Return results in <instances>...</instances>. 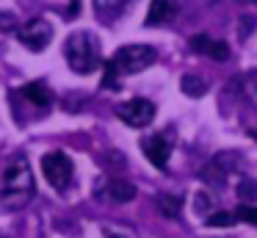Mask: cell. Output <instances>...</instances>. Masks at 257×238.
Wrapping results in <instances>:
<instances>
[{"label": "cell", "mask_w": 257, "mask_h": 238, "mask_svg": "<svg viewBox=\"0 0 257 238\" xmlns=\"http://www.w3.org/2000/svg\"><path fill=\"white\" fill-rule=\"evenodd\" d=\"M155 58H158V53L150 44H127V47H119L116 53H113V58L105 64L102 86L116 89L122 75H136V72H141V69L155 64Z\"/></svg>", "instance_id": "1"}, {"label": "cell", "mask_w": 257, "mask_h": 238, "mask_svg": "<svg viewBox=\"0 0 257 238\" xmlns=\"http://www.w3.org/2000/svg\"><path fill=\"white\" fill-rule=\"evenodd\" d=\"M64 58H67L69 69L78 75H89L100 66V39L91 31H75L64 42Z\"/></svg>", "instance_id": "2"}, {"label": "cell", "mask_w": 257, "mask_h": 238, "mask_svg": "<svg viewBox=\"0 0 257 238\" xmlns=\"http://www.w3.org/2000/svg\"><path fill=\"white\" fill-rule=\"evenodd\" d=\"M34 172H31L25 158H14L9 164L6 175H3V186H0V202L6 208H23L31 197H34Z\"/></svg>", "instance_id": "3"}, {"label": "cell", "mask_w": 257, "mask_h": 238, "mask_svg": "<svg viewBox=\"0 0 257 238\" xmlns=\"http://www.w3.org/2000/svg\"><path fill=\"white\" fill-rule=\"evenodd\" d=\"M42 172H45L47 183H50L56 191H67L72 177H75V164L67 152L56 149V152H47L45 158H42Z\"/></svg>", "instance_id": "4"}, {"label": "cell", "mask_w": 257, "mask_h": 238, "mask_svg": "<svg viewBox=\"0 0 257 238\" xmlns=\"http://www.w3.org/2000/svg\"><path fill=\"white\" fill-rule=\"evenodd\" d=\"M17 39L28 50L39 53V50H45L47 44L53 42V28H50V22H47V20L36 17V20H28L23 28H17Z\"/></svg>", "instance_id": "5"}, {"label": "cell", "mask_w": 257, "mask_h": 238, "mask_svg": "<svg viewBox=\"0 0 257 238\" xmlns=\"http://www.w3.org/2000/svg\"><path fill=\"white\" fill-rule=\"evenodd\" d=\"M116 116L130 127H147L152 119H155V105L144 97H136V100H127L116 108Z\"/></svg>", "instance_id": "6"}, {"label": "cell", "mask_w": 257, "mask_h": 238, "mask_svg": "<svg viewBox=\"0 0 257 238\" xmlns=\"http://www.w3.org/2000/svg\"><path fill=\"white\" fill-rule=\"evenodd\" d=\"M141 152L147 155V161H150L155 169H166L169 158H172V138L166 136V133H155V136H147L144 141H141Z\"/></svg>", "instance_id": "7"}, {"label": "cell", "mask_w": 257, "mask_h": 238, "mask_svg": "<svg viewBox=\"0 0 257 238\" xmlns=\"http://www.w3.org/2000/svg\"><path fill=\"white\" fill-rule=\"evenodd\" d=\"M177 17V0H152L144 22L147 25H166Z\"/></svg>", "instance_id": "8"}, {"label": "cell", "mask_w": 257, "mask_h": 238, "mask_svg": "<svg viewBox=\"0 0 257 238\" xmlns=\"http://www.w3.org/2000/svg\"><path fill=\"white\" fill-rule=\"evenodd\" d=\"M191 47H194L196 53H202V55H210L213 61H227L229 58L227 42H216V39L205 36V33H199V36L191 39Z\"/></svg>", "instance_id": "9"}, {"label": "cell", "mask_w": 257, "mask_h": 238, "mask_svg": "<svg viewBox=\"0 0 257 238\" xmlns=\"http://www.w3.org/2000/svg\"><path fill=\"white\" fill-rule=\"evenodd\" d=\"M23 97L28 100V103H34L36 108H47V105L53 103V92H50V86H47V83H42V81L28 83V86L23 89Z\"/></svg>", "instance_id": "10"}, {"label": "cell", "mask_w": 257, "mask_h": 238, "mask_svg": "<svg viewBox=\"0 0 257 238\" xmlns=\"http://www.w3.org/2000/svg\"><path fill=\"white\" fill-rule=\"evenodd\" d=\"M108 199H113V202H130V199L136 197V186L127 180H111L105 188Z\"/></svg>", "instance_id": "11"}, {"label": "cell", "mask_w": 257, "mask_h": 238, "mask_svg": "<svg viewBox=\"0 0 257 238\" xmlns=\"http://www.w3.org/2000/svg\"><path fill=\"white\" fill-rule=\"evenodd\" d=\"M180 89H183L188 97H202V94L207 92V81L202 75H196V72H188V75H183V81H180Z\"/></svg>", "instance_id": "12"}, {"label": "cell", "mask_w": 257, "mask_h": 238, "mask_svg": "<svg viewBox=\"0 0 257 238\" xmlns=\"http://www.w3.org/2000/svg\"><path fill=\"white\" fill-rule=\"evenodd\" d=\"M158 208H161L163 216L177 219L180 208H183V197H174V194H158Z\"/></svg>", "instance_id": "13"}, {"label": "cell", "mask_w": 257, "mask_h": 238, "mask_svg": "<svg viewBox=\"0 0 257 238\" xmlns=\"http://www.w3.org/2000/svg\"><path fill=\"white\" fill-rule=\"evenodd\" d=\"M127 3L130 0H94V9H97L100 17H113V14H119Z\"/></svg>", "instance_id": "14"}, {"label": "cell", "mask_w": 257, "mask_h": 238, "mask_svg": "<svg viewBox=\"0 0 257 238\" xmlns=\"http://www.w3.org/2000/svg\"><path fill=\"white\" fill-rule=\"evenodd\" d=\"M235 219H238V216H232V213H210L207 216V224L210 227H227V224H235Z\"/></svg>", "instance_id": "15"}, {"label": "cell", "mask_w": 257, "mask_h": 238, "mask_svg": "<svg viewBox=\"0 0 257 238\" xmlns=\"http://www.w3.org/2000/svg\"><path fill=\"white\" fill-rule=\"evenodd\" d=\"M243 86H246V94H249V97L257 103V69L246 72V81H243Z\"/></svg>", "instance_id": "16"}, {"label": "cell", "mask_w": 257, "mask_h": 238, "mask_svg": "<svg viewBox=\"0 0 257 238\" xmlns=\"http://www.w3.org/2000/svg\"><path fill=\"white\" fill-rule=\"evenodd\" d=\"M238 197H240V199H251V197H257V183L243 180V183L238 186Z\"/></svg>", "instance_id": "17"}, {"label": "cell", "mask_w": 257, "mask_h": 238, "mask_svg": "<svg viewBox=\"0 0 257 238\" xmlns=\"http://www.w3.org/2000/svg\"><path fill=\"white\" fill-rule=\"evenodd\" d=\"M238 219L246 221V224H257V208H251V205H243V208L238 210Z\"/></svg>", "instance_id": "18"}, {"label": "cell", "mask_w": 257, "mask_h": 238, "mask_svg": "<svg viewBox=\"0 0 257 238\" xmlns=\"http://www.w3.org/2000/svg\"><path fill=\"white\" fill-rule=\"evenodd\" d=\"M14 25H17V20L12 14H0V28H14Z\"/></svg>", "instance_id": "19"}, {"label": "cell", "mask_w": 257, "mask_h": 238, "mask_svg": "<svg viewBox=\"0 0 257 238\" xmlns=\"http://www.w3.org/2000/svg\"><path fill=\"white\" fill-rule=\"evenodd\" d=\"M108 238H127V235H122V232H108Z\"/></svg>", "instance_id": "20"}, {"label": "cell", "mask_w": 257, "mask_h": 238, "mask_svg": "<svg viewBox=\"0 0 257 238\" xmlns=\"http://www.w3.org/2000/svg\"><path fill=\"white\" fill-rule=\"evenodd\" d=\"M243 3H249V0H243Z\"/></svg>", "instance_id": "21"}]
</instances>
